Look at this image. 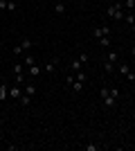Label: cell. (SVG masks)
<instances>
[{"label":"cell","mask_w":135,"mask_h":151,"mask_svg":"<svg viewBox=\"0 0 135 151\" xmlns=\"http://www.w3.org/2000/svg\"><path fill=\"white\" fill-rule=\"evenodd\" d=\"M84 149H86V151H101L104 147L97 145V142H88V145H84Z\"/></svg>","instance_id":"15"},{"label":"cell","mask_w":135,"mask_h":151,"mask_svg":"<svg viewBox=\"0 0 135 151\" xmlns=\"http://www.w3.org/2000/svg\"><path fill=\"white\" fill-rule=\"evenodd\" d=\"M131 54H133V57H135V45H131Z\"/></svg>","instance_id":"25"},{"label":"cell","mask_w":135,"mask_h":151,"mask_svg":"<svg viewBox=\"0 0 135 151\" xmlns=\"http://www.w3.org/2000/svg\"><path fill=\"white\" fill-rule=\"evenodd\" d=\"M20 106H29V101H32V97H29V95H25V93H23V95H20Z\"/></svg>","instance_id":"18"},{"label":"cell","mask_w":135,"mask_h":151,"mask_svg":"<svg viewBox=\"0 0 135 151\" xmlns=\"http://www.w3.org/2000/svg\"><path fill=\"white\" fill-rule=\"evenodd\" d=\"M20 95H23V86H18V83L9 86V97L11 99H20Z\"/></svg>","instance_id":"5"},{"label":"cell","mask_w":135,"mask_h":151,"mask_svg":"<svg viewBox=\"0 0 135 151\" xmlns=\"http://www.w3.org/2000/svg\"><path fill=\"white\" fill-rule=\"evenodd\" d=\"M124 23H126V25H135V12L124 14Z\"/></svg>","instance_id":"16"},{"label":"cell","mask_w":135,"mask_h":151,"mask_svg":"<svg viewBox=\"0 0 135 151\" xmlns=\"http://www.w3.org/2000/svg\"><path fill=\"white\" fill-rule=\"evenodd\" d=\"M104 2H106V0H104Z\"/></svg>","instance_id":"30"},{"label":"cell","mask_w":135,"mask_h":151,"mask_svg":"<svg viewBox=\"0 0 135 151\" xmlns=\"http://www.w3.org/2000/svg\"><path fill=\"white\" fill-rule=\"evenodd\" d=\"M34 63H36V61H34L32 54H25V65H27V68H29V65H34Z\"/></svg>","instance_id":"22"},{"label":"cell","mask_w":135,"mask_h":151,"mask_svg":"<svg viewBox=\"0 0 135 151\" xmlns=\"http://www.w3.org/2000/svg\"><path fill=\"white\" fill-rule=\"evenodd\" d=\"M110 2H122V0H110Z\"/></svg>","instance_id":"28"},{"label":"cell","mask_w":135,"mask_h":151,"mask_svg":"<svg viewBox=\"0 0 135 151\" xmlns=\"http://www.w3.org/2000/svg\"><path fill=\"white\" fill-rule=\"evenodd\" d=\"M7 97H9V86H7V81L0 83V101H5Z\"/></svg>","instance_id":"7"},{"label":"cell","mask_w":135,"mask_h":151,"mask_svg":"<svg viewBox=\"0 0 135 151\" xmlns=\"http://www.w3.org/2000/svg\"><path fill=\"white\" fill-rule=\"evenodd\" d=\"M99 45H101L104 50H110V45H113V43H110L108 36H101V38H99Z\"/></svg>","instance_id":"17"},{"label":"cell","mask_w":135,"mask_h":151,"mask_svg":"<svg viewBox=\"0 0 135 151\" xmlns=\"http://www.w3.org/2000/svg\"><path fill=\"white\" fill-rule=\"evenodd\" d=\"M117 70H119V72H122V75L126 77V75L131 72V65H129V63H122V61H117Z\"/></svg>","instance_id":"11"},{"label":"cell","mask_w":135,"mask_h":151,"mask_svg":"<svg viewBox=\"0 0 135 151\" xmlns=\"http://www.w3.org/2000/svg\"><path fill=\"white\" fill-rule=\"evenodd\" d=\"M27 72H29V77H39V75H43V70H41L36 63H34V65H29V70H27Z\"/></svg>","instance_id":"14"},{"label":"cell","mask_w":135,"mask_h":151,"mask_svg":"<svg viewBox=\"0 0 135 151\" xmlns=\"http://www.w3.org/2000/svg\"><path fill=\"white\" fill-rule=\"evenodd\" d=\"M79 5H86V0H79Z\"/></svg>","instance_id":"27"},{"label":"cell","mask_w":135,"mask_h":151,"mask_svg":"<svg viewBox=\"0 0 135 151\" xmlns=\"http://www.w3.org/2000/svg\"><path fill=\"white\" fill-rule=\"evenodd\" d=\"M106 16L113 20H124V5L122 2H110V7L106 9Z\"/></svg>","instance_id":"2"},{"label":"cell","mask_w":135,"mask_h":151,"mask_svg":"<svg viewBox=\"0 0 135 151\" xmlns=\"http://www.w3.org/2000/svg\"><path fill=\"white\" fill-rule=\"evenodd\" d=\"M81 68H84V61H81V59H74V61H72L70 63V72H79V70H81Z\"/></svg>","instance_id":"9"},{"label":"cell","mask_w":135,"mask_h":151,"mask_svg":"<svg viewBox=\"0 0 135 151\" xmlns=\"http://www.w3.org/2000/svg\"><path fill=\"white\" fill-rule=\"evenodd\" d=\"M99 97H101V101H104V106H106V108H115L117 99H119V90H117V88H108V86H101Z\"/></svg>","instance_id":"1"},{"label":"cell","mask_w":135,"mask_h":151,"mask_svg":"<svg viewBox=\"0 0 135 151\" xmlns=\"http://www.w3.org/2000/svg\"><path fill=\"white\" fill-rule=\"evenodd\" d=\"M23 93L34 97V95H36V86H34V83H25V86H23Z\"/></svg>","instance_id":"10"},{"label":"cell","mask_w":135,"mask_h":151,"mask_svg":"<svg viewBox=\"0 0 135 151\" xmlns=\"http://www.w3.org/2000/svg\"><path fill=\"white\" fill-rule=\"evenodd\" d=\"M0 12H7V0H0Z\"/></svg>","instance_id":"24"},{"label":"cell","mask_w":135,"mask_h":151,"mask_svg":"<svg viewBox=\"0 0 135 151\" xmlns=\"http://www.w3.org/2000/svg\"><path fill=\"white\" fill-rule=\"evenodd\" d=\"M106 59H108V61H113V63L117 65V61H119V54H117L115 50H108V52H106Z\"/></svg>","instance_id":"12"},{"label":"cell","mask_w":135,"mask_h":151,"mask_svg":"<svg viewBox=\"0 0 135 151\" xmlns=\"http://www.w3.org/2000/svg\"><path fill=\"white\" fill-rule=\"evenodd\" d=\"M7 9H9V12H16V9H18V0H7Z\"/></svg>","instance_id":"20"},{"label":"cell","mask_w":135,"mask_h":151,"mask_svg":"<svg viewBox=\"0 0 135 151\" xmlns=\"http://www.w3.org/2000/svg\"><path fill=\"white\" fill-rule=\"evenodd\" d=\"M32 47H34V41L25 36L18 45H14V54H25V52H27V50H32Z\"/></svg>","instance_id":"3"},{"label":"cell","mask_w":135,"mask_h":151,"mask_svg":"<svg viewBox=\"0 0 135 151\" xmlns=\"http://www.w3.org/2000/svg\"><path fill=\"white\" fill-rule=\"evenodd\" d=\"M110 32H113L110 25H95V27H92V36L99 41L101 36H110Z\"/></svg>","instance_id":"4"},{"label":"cell","mask_w":135,"mask_h":151,"mask_svg":"<svg viewBox=\"0 0 135 151\" xmlns=\"http://www.w3.org/2000/svg\"><path fill=\"white\" fill-rule=\"evenodd\" d=\"M2 81H5V79H2V75H0V83H2Z\"/></svg>","instance_id":"29"},{"label":"cell","mask_w":135,"mask_h":151,"mask_svg":"<svg viewBox=\"0 0 135 151\" xmlns=\"http://www.w3.org/2000/svg\"><path fill=\"white\" fill-rule=\"evenodd\" d=\"M122 5H124V9H129V12H135V0H124Z\"/></svg>","instance_id":"19"},{"label":"cell","mask_w":135,"mask_h":151,"mask_svg":"<svg viewBox=\"0 0 135 151\" xmlns=\"http://www.w3.org/2000/svg\"><path fill=\"white\" fill-rule=\"evenodd\" d=\"M25 70V63H14V75H23Z\"/></svg>","instance_id":"21"},{"label":"cell","mask_w":135,"mask_h":151,"mask_svg":"<svg viewBox=\"0 0 135 151\" xmlns=\"http://www.w3.org/2000/svg\"><path fill=\"white\" fill-rule=\"evenodd\" d=\"M16 83H18V86L25 83V72H23V75H16Z\"/></svg>","instance_id":"23"},{"label":"cell","mask_w":135,"mask_h":151,"mask_svg":"<svg viewBox=\"0 0 135 151\" xmlns=\"http://www.w3.org/2000/svg\"><path fill=\"white\" fill-rule=\"evenodd\" d=\"M131 34H133V36H135V25H131Z\"/></svg>","instance_id":"26"},{"label":"cell","mask_w":135,"mask_h":151,"mask_svg":"<svg viewBox=\"0 0 135 151\" xmlns=\"http://www.w3.org/2000/svg\"><path fill=\"white\" fill-rule=\"evenodd\" d=\"M54 14L56 16H63L65 14V0H54Z\"/></svg>","instance_id":"6"},{"label":"cell","mask_w":135,"mask_h":151,"mask_svg":"<svg viewBox=\"0 0 135 151\" xmlns=\"http://www.w3.org/2000/svg\"><path fill=\"white\" fill-rule=\"evenodd\" d=\"M0 63H2V61H0Z\"/></svg>","instance_id":"31"},{"label":"cell","mask_w":135,"mask_h":151,"mask_svg":"<svg viewBox=\"0 0 135 151\" xmlns=\"http://www.w3.org/2000/svg\"><path fill=\"white\" fill-rule=\"evenodd\" d=\"M101 65H104V70H106V72H115V63H113V61H108V59H104V61H101Z\"/></svg>","instance_id":"13"},{"label":"cell","mask_w":135,"mask_h":151,"mask_svg":"<svg viewBox=\"0 0 135 151\" xmlns=\"http://www.w3.org/2000/svg\"><path fill=\"white\" fill-rule=\"evenodd\" d=\"M56 65H59V57H54L52 61L45 63V72H54V70H56Z\"/></svg>","instance_id":"8"}]
</instances>
